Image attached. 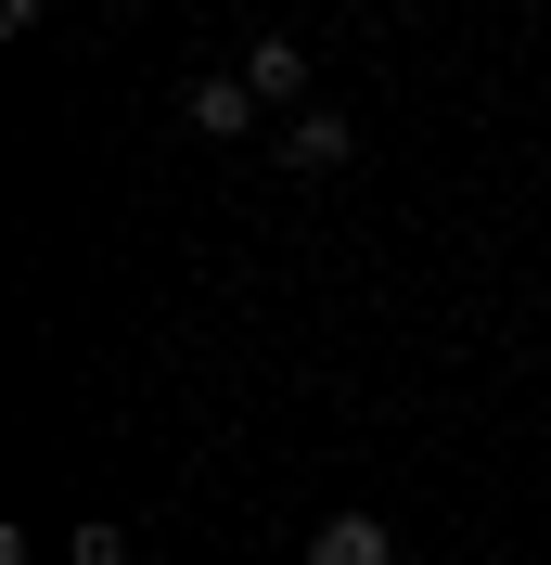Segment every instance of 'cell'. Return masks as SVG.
Returning a JSON list of instances; mask_svg holds the SVG:
<instances>
[{"label": "cell", "instance_id": "cell-1", "mask_svg": "<svg viewBox=\"0 0 551 565\" xmlns=\"http://www.w3.org/2000/svg\"><path fill=\"white\" fill-rule=\"evenodd\" d=\"M270 154H282L295 180H334L346 154H359V129H346L334 104H309V116H282V129H270Z\"/></svg>", "mask_w": 551, "mask_h": 565}, {"label": "cell", "instance_id": "cell-3", "mask_svg": "<svg viewBox=\"0 0 551 565\" xmlns=\"http://www.w3.org/2000/svg\"><path fill=\"white\" fill-rule=\"evenodd\" d=\"M309 565H398V540H385V514H321Z\"/></svg>", "mask_w": 551, "mask_h": 565}, {"label": "cell", "instance_id": "cell-4", "mask_svg": "<svg viewBox=\"0 0 551 565\" xmlns=\"http://www.w3.org/2000/svg\"><path fill=\"white\" fill-rule=\"evenodd\" d=\"M180 116H193L206 141H244V129H257V90H244V77H193V90H180Z\"/></svg>", "mask_w": 551, "mask_h": 565}, {"label": "cell", "instance_id": "cell-2", "mask_svg": "<svg viewBox=\"0 0 551 565\" xmlns=\"http://www.w3.org/2000/svg\"><path fill=\"white\" fill-rule=\"evenodd\" d=\"M244 90L270 116H309V39H244Z\"/></svg>", "mask_w": 551, "mask_h": 565}, {"label": "cell", "instance_id": "cell-5", "mask_svg": "<svg viewBox=\"0 0 551 565\" xmlns=\"http://www.w3.org/2000/svg\"><path fill=\"white\" fill-rule=\"evenodd\" d=\"M77 565H129V527H77Z\"/></svg>", "mask_w": 551, "mask_h": 565}]
</instances>
